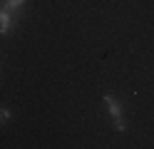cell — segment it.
I'll return each mask as SVG.
<instances>
[{
	"label": "cell",
	"mask_w": 154,
	"mask_h": 149,
	"mask_svg": "<svg viewBox=\"0 0 154 149\" xmlns=\"http://www.w3.org/2000/svg\"><path fill=\"white\" fill-rule=\"evenodd\" d=\"M25 5H27V0H0V8L8 10V13H13V15H17V17L25 13Z\"/></svg>",
	"instance_id": "cell-3"
},
{
	"label": "cell",
	"mask_w": 154,
	"mask_h": 149,
	"mask_svg": "<svg viewBox=\"0 0 154 149\" xmlns=\"http://www.w3.org/2000/svg\"><path fill=\"white\" fill-rule=\"evenodd\" d=\"M17 25H20V17L0 8V37H10L17 30Z\"/></svg>",
	"instance_id": "cell-2"
},
{
	"label": "cell",
	"mask_w": 154,
	"mask_h": 149,
	"mask_svg": "<svg viewBox=\"0 0 154 149\" xmlns=\"http://www.w3.org/2000/svg\"><path fill=\"white\" fill-rule=\"evenodd\" d=\"M102 102L107 104V112H109V117H112L114 129H117L119 134L127 132V122H124V107H122V102H119V97L112 95V92H104V95H102Z\"/></svg>",
	"instance_id": "cell-1"
},
{
	"label": "cell",
	"mask_w": 154,
	"mask_h": 149,
	"mask_svg": "<svg viewBox=\"0 0 154 149\" xmlns=\"http://www.w3.org/2000/svg\"><path fill=\"white\" fill-rule=\"evenodd\" d=\"M10 119H13V112H10L8 107H0V127H5Z\"/></svg>",
	"instance_id": "cell-4"
}]
</instances>
